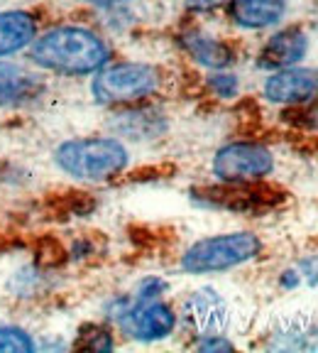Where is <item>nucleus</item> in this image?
Returning a JSON list of instances; mask_svg holds the SVG:
<instances>
[{
	"mask_svg": "<svg viewBox=\"0 0 318 353\" xmlns=\"http://www.w3.org/2000/svg\"><path fill=\"white\" fill-rule=\"evenodd\" d=\"M110 57L108 44L86 28H56L34 39V64L59 74H94L103 69Z\"/></svg>",
	"mask_w": 318,
	"mask_h": 353,
	"instance_id": "f257e3e1",
	"label": "nucleus"
},
{
	"mask_svg": "<svg viewBox=\"0 0 318 353\" xmlns=\"http://www.w3.org/2000/svg\"><path fill=\"white\" fill-rule=\"evenodd\" d=\"M54 162L64 174L81 182H105L130 162L127 148L116 138H76L56 148Z\"/></svg>",
	"mask_w": 318,
	"mask_h": 353,
	"instance_id": "f03ea898",
	"label": "nucleus"
},
{
	"mask_svg": "<svg viewBox=\"0 0 318 353\" xmlns=\"http://www.w3.org/2000/svg\"><path fill=\"white\" fill-rule=\"evenodd\" d=\"M262 250V241L250 231L220 233L196 241L187 253L181 255V270L191 275H209L237 268L255 260Z\"/></svg>",
	"mask_w": 318,
	"mask_h": 353,
	"instance_id": "7ed1b4c3",
	"label": "nucleus"
},
{
	"mask_svg": "<svg viewBox=\"0 0 318 353\" xmlns=\"http://www.w3.org/2000/svg\"><path fill=\"white\" fill-rule=\"evenodd\" d=\"M159 74L154 66L140 64V61H120V64L98 69L91 91L98 103H135L140 99H147L157 91Z\"/></svg>",
	"mask_w": 318,
	"mask_h": 353,
	"instance_id": "20e7f679",
	"label": "nucleus"
},
{
	"mask_svg": "<svg viewBox=\"0 0 318 353\" xmlns=\"http://www.w3.org/2000/svg\"><path fill=\"white\" fill-rule=\"evenodd\" d=\"M275 157L259 143H231L213 157V174L223 184H253L272 174Z\"/></svg>",
	"mask_w": 318,
	"mask_h": 353,
	"instance_id": "39448f33",
	"label": "nucleus"
},
{
	"mask_svg": "<svg viewBox=\"0 0 318 353\" xmlns=\"http://www.w3.org/2000/svg\"><path fill=\"white\" fill-rule=\"evenodd\" d=\"M120 326L127 331V336L138 339V341H159L174 331L176 314L169 304L157 302V299L135 302L120 316Z\"/></svg>",
	"mask_w": 318,
	"mask_h": 353,
	"instance_id": "423d86ee",
	"label": "nucleus"
},
{
	"mask_svg": "<svg viewBox=\"0 0 318 353\" xmlns=\"http://www.w3.org/2000/svg\"><path fill=\"white\" fill-rule=\"evenodd\" d=\"M262 94L269 103H279V105L306 103V101L318 96V72H313V69H299V66L277 69L264 81Z\"/></svg>",
	"mask_w": 318,
	"mask_h": 353,
	"instance_id": "0eeeda50",
	"label": "nucleus"
},
{
	"mask_svg": "<svg viewBox=\"0 0 318 353\" xmlns=\"http://www.w3.org/2000/svg\"><path fill=\"white\" fill-rule=\"evenodd\" d=\"M308 54V37L299 28H286L272 34L259 52V66L264 69H286L297 66Z\"/></svg>",
	"mask_w": 318,
	"mask_h": 353,
	"instance_id": "6e6552de",
	"label": "nucleus"
},
{
	"mask_svg": "<svg viewBox=\"0 0 318 353\" xmlns=\"http://www.w3.org/2000/svg\"><path fill=\"white\" fill-rule=\"evenodd\" d=\"M42 81L15 61H0V105H17L37 99Z\"/></svg>",
	"mask_w": 318,
	"mask_h": 353,
	"instance_id": "1a4fd4ad",
	"label": "nucleus"
},
{
	"mask_svg": "<svg viewBox=\"0 0 318 353\" xmlns=\"http://www.w3.org/2000/svg\"><path fill=\"white\" fill-rule=\"evenodd\" d=\"M187 314L191 324L201 331V336L206 334H220L228 324V312H225L223 299L211 290H201L187 302Z\"/></svg>",
	"mask_w": 318,
	"mask_h": 353,
	"instance_id": "9d476101",
	"label": "nucleus"
},
{
	"mask_svg": "<svg viewBox=\"0 0 318 353\" xmlns=\"http://www.w3.org/2000/svg\"><path fill=\"white\" fill-rule=\"evenodd\" d=\"M286 0H231V17L247 30L269 28L284 17Z\"/></svg>",
	"mask_w": 318,
	"mask_h": 353,
	"instance_id": "9b49d317",
	"label": "nucleus"
},
{
	"mask_svg": "<svg viewBox=\"0 0 318 353\" xmlns=\"http://www.w3.org/2000/svg\"><path fill=\"white\" fill-rule=\"evenodd\" d=\"M184 50L189 52L193 61H198L201 66H209V69H225V66L233 61V50L220 39L211 37V34L203 32H187L181 37Z\"/></svg>",
	"mask_w": 318,
	"mask_h": 353,
	"instance_id": "f8f14e48",
	"label": "nucleus"
},
{
	"mask_svg": "<svg viewBox=\"0 0 318 353\" xmlns=\"http://www.w3.org/2000/svg\"><path fill=\"white\" fill-rule=\"evenodd\" d=\"M34 42L32 15L20 10L0 12V57L15 54Z\"/></svg>",
	"mask_w": 318,
	"mask_h": 353,
	"instance_id": "ddd939ff",
	"label": "nucleus"
},
{
	"mask_svg": "<svg viewBox=\"0 0 318 353\" xmlns=\"http://www.w3.org/2000/svg\"><path fill=\"white\" fill-rule=\"evenodd\" d=\"M113 130L130 140H154L167 130L165 118L154 110H127L113 118Z\"/></svg>",
	"mask_w": 318,
	"mask_h": 353,
	"instance_id": "4468645a",
	"label": "nucleus"
},
{
	"mask_svg": "<svg viewBox=\"0 0 318 353\" xmlns=\"http://www.w3.org/2000/svg\"><path fill=\"white\" fill-rule=\"evenodd\" d=\"M286 287H297V285H318V255H306V258L299 260L291 270L284 272L282 277Z\"/></svg>",
	"mask_w": 318,
	"mask_h": 353,
	"instance_id": "2eb2a0df",
	"label": "nucleus"
},
{
	"mask_svg": "<svg viewBox=\"0 0 318 353\" xmlns=\"http://www.w3.org/2000/svg\"><path fill=\"white\" fill-rule=\"evenodd\" d=\"M34 341L20 326H0V353H32Z\"/></svg>",
	"mask_w": 318,
	"mask_h": 353,
	"instance_id": "dca6fc26",
	"label": "nucleus"
},
{
	"mask_svg": "<svg viewBox=\"0 0 318 353\" xmlns=\"http://www.w3.org/2000/svg\"><path fill=\"white\" fill-rule=\"evenodd\" d=\"M209 86L218 99H233L237 94V77L235 74H213L209 79Z\"/></svg>",
	"mask_w": 318,
	"mask_h": 353,
	"instance_id": "f3484780",
	"label": "nucleus"
},
{
	"mask_svg": "<svg viewBox=\"0 0 318 353\" xmlns=\"http://www.w3.org/2000/svg\"><path fill=\"white\" fill-rule=\"evenodd\" d=\"M198 348H201V351H231L233 343L220 336V334H206V336L198 341Z\"/></svg>",
	"mask_w": 318,
	"mask_h": 353,
	"instance_id": "a211bd4d",
	"label": "nucleus"
},
{
	"mask_svg": "<svg viewBox=\"0 0 318 353\" xmlns=\"http://www.w3.org/2000/svg\"><path fill=\"white\" fill-rule=\"evenodd\" d=\"M225 0H184V6L189 10H211V8H218L223 6Z\"/></svg>",
	"mask_w": 318,
	"mask_h": 353,
	"instance_id": "6ab92c4d",
	"label": "nucleus"
},
{
	"mask_svg": "<svg viewBox=\"0 0 318 353\" xmlns=\"http://www.w3.org/2000/svg\"><path fill=\"white\" fill-rule=\"evenodd\" d=\"M83 3H91V6H98V8H110V6L123 3V0H83Z\"/></svg>",
	"mask_w": 318,
	"mask_h": 353,
	"instance_id": "aec40b11",
	"label": "nucleus"
}]
</instances>
